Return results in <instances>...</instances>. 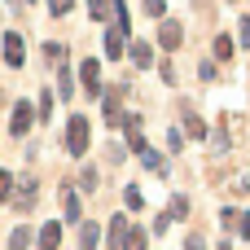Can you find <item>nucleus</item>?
<instances>
[{"instance_id":"obj_25","label":"nucleus","mask_w":250,"mask_h":250,"mask_svg":"<svg viewBox=\"0 0 250 250\" xmlns=\"http://www.w3.org/2000/svg\"><path fill=\"white\" fill-rule=\"evenodd\" d=\"M62 57H66V48H62V44H53V40H48V44H44V62H62Z\"/></svg>"},{"instance_id":"obj_11","label":"nucleus","mask_w":250,"mask_h":250,"mask_svg":"<svg viewBox=\"0 0 250 250\" xmlns=\"http://www.w3.org/2000/svg\"><path fill=\"white\" fill-rule=\"evenodd\" d=\"M141 163H145V171H154V176H167V158H163L158 149H149V145H145V149H141Z\"/></svg>"},{"instance_id":"obj_10","label":"nucleus","mask_w":250,"mask_h":250,"mask_svg":"<svg viewBox=\"0 0 250 250\" xmlns=\"http://www.w3.org/2000/svg\"><path fill=\"white\" fill-rule=\"evenodd\" d=\"M35 246H40V250H57V246H62V224H57V220H53V224H44Z\"/></svg>"},{"instance_id":"obj_15","label":"nucleus","mask_w":250,"mask_h":250,"mask_svg":"<svg viewBox=\"0 0 250 250\" xmlns=\"http://www.w3.org/2000/svg\"><path fill=\"white\" fill-rule=\"evenodd\" d=\"M185 215H189V198H185V193H176V198L167 202V220H185Z\"/></svg>"},{"instance_id":"obj_19","label":"nucleus","mask_w":250,"mask_h":250,"mask_svg":"<svg viewBox=\"0 0 250 250\" xmlns=\"http://www.w3.org/2000/svg\"><path fill=\"white\" fill-rule=\"evenodd\" d=\"M185 132H189V136H207V123H202L193 110H185Z\"/></svg>"},{"instance_id":"obj_23","label":"nucleus","mask_w":250,"mask_h":250,"mask_svg":"<svg viewBox=\"0 0 250 250\" xmlns=\"http://www.w3.org/2000/svg\"><path fill=\"white\" fill-rule=\"evenodd\" d=\"M40 119H44V123L53 119V92H48V88L40 92Z\"/></svg>"},{"instance_id":"obj_6","label":"nucleus","mask_w":250,"mask_h":250,"mask_svg":"<svg viewBox=\"0 0 250 250\" xmlns=\"http://www.w3.org/2000/svg\"><path fill=\"white\" fill-rule=\"evenodd\" d=\"M31 207H35V176H26V180L13 189V211H22V215H26Z\"/></svg>"},{"instance_id":"obj_21","label":"nucleus","mask_w":250,"mask_h":250,"mask_svg":"<svg viewBox=\"0 0 250 250\" xmlns=\"http://www.w3.org/2000/svg\"><path fill=\"white\" fill-rule=\"evenodd\" d=\"M110 9H114V0H88V13H92L97 22H105V18H110Z\"/></svg>"},{"instance_id":"obj_33","label":"nucleus","mask_w":250,"mask_h":250,"mask_svg":"<svg viewBox=\"0 0 250 250\" xmlns=\"http://www.w3.org/2000/svg\"><path fill=\"white\" fill-rule=\"evenodd\" d=\"M220 250H233V246H229V242H220Z\"/></svg>"},{"instance_id":"obj_16","label":"nucleus","mask_w":250,"mask_h":250,"mask_svg":"<svg viewBox=\"0 0 250 250\" xmlns=\"http://www.w3.org/2000/svg\"><path fill=\"white\" fill-rule=\"evenodd\" d=\"M145 242H149V233H141V229H127V237H123V246H119V250H145Z\"/></svg>"},{"instance_id":"obj_2","label":"nucleus","mask_w":250,"mask_h":250,"mask_svg":"<svg viewBox=\"0 0 250 250\" xmlns=\"http://www.w3.org/2000/svg\"><path fill=\"white\" fill-rule=\"evenodd\" d=\"M0 53H4V62H9V70H22V66H26V44H22V35H18V31H4Z\"/></svg>"},{"instance_id":"obj_22","label":"nucleus","mask_w":250,"mask_h":250,"mask_svg":"<svg viewBox=\"0 0 250 250\" xmlns=\"http://www.w3.org/2000/svg\"><path fill=\"white\" fill-rule=\"evenodd\" d=\"M31 246V229H13L9 233V250H26Z\"/></svg>"},{"instance_id":"obj_5","label":"nucleus","mask_w":250,"mask_h":250,"mask_svg":"<svg viewBox=\"0 0 250 250\" xmlns=\"http://www.w3.org/2000/svg\"><path fill=\"white\" fill-rule=\"evenodd\" d=\"M79 79H83V92L97 101L101 97V70H97V62L88 57V62H79Z\"/></svg>"},{"instance_id":"obj_7","label":"nucleus","mask_w":250,"mask_h":250,"mask_svg":"<svg viewBox=\"0 0 250 250\" xmlns=\"http://www.w3.org/2000/svg\"><path fill=\"white\" fill-rule=\"evenodd\" d=\"M123 53H127V31H123V26H110V31H105V57L119 62Z\"/></svg>"},{"instance_id":"obj_32","label":"nucleus","mask_w":250,"mask_h":250,"mask_svg":"<svg viewBox=\"0 0 250 250\" xmlns=\"http://www.w3.org/2000/svg\"><path fill=\"white\" fill-rule=\"evenodd\" d=\"M185 250H207V242H202V237H189V246Z\"/></svg>"},{"instance_id":"obj_31","label":"nucleus","mask_w":250,"mask_h":250,"mask_svg":"<svg viewBox=\"0 0 250 250\" xmlns=\"http://www.w3.org/2000/svg\"><path fill=\"white\" fill-rule=\"evenodd\" d=\"M237 233H242V237H250V215H242V220H237Z\"/></svg>"},{"instance_id":"obj_30","label":"nucleus","mask_w":250,"mask_h":250,"mask_svg":"<svg viewBox=\"0 0 250 250\" xmlns=\"http://www.w3.org/2000/svg\"><path fill=\"white\" fill-rule=\"evenodd\" d=\"M237 31H242V44L250 48V18H242V26H237Z\"/></svg>"},{"instance_id":"obj_17","label":"nucleus","mask_w":250,"mask_h":250,"mask_svg":"<svg viewBox=\"0 0 250 250\" xmlns=\"http://www.w3.org/2000/svg\"><path fill=\"white\" fill-rule=\"evenodd\" d=\"M211 53H215L220 62H229V57H233V40H229V35L220 31V35H215V44H211Z\"/></svg>"},{"instance_id":"obj_14","label":"nucleus","mask_w":250,"mask_h":250,"mask_svg":"<svg viewBox=\"0 0 250 250\" xmlns=\"http://www.w3.org/2000/svg\"><path fill=\"white\" fill-rule=\"evenodd\" d=\"M101 110H105V123H110V127H114V123H123V105L114 101V92H110V97L101 101Z\"/></svg>"},{"instance_id":"obj_3","label":"nucleus","mask_w":250,"mask_h":250,"mask_svg":"<svg viewBox=\"0 0 250 250\" xmlns=\"http://www.w3.org/2000/svg\"><path fill=\"white\" fill-rule=\"evenodd\" d=\"M31 123H35V110H31V101H13L9 132H13V136H26V132H31Z\"/></svg>"},{"instance_id":"obj_20","label":"nucleus","mask_w":250,"mask_h":250,"mask_svg":"<svg viewBox=\"0 0 250 250\" xmlns=\"http://www.w3.org/2000/svg\"><path fill=\"white\" fill-rule=\"evenodd\" d=\"M123 202H127V211H145V198H141V189H136V185H127V189H123Z\"/></svg>"},{"instance_id":"obj_28","label":"nucleus","mask_w":250,"mask_h":250,"mask_svg":"<svg viewBox=\"0 0 250 250\" xmlns=\"http://www.w3.org/2000/svg\"><path fill=\"white\" fill-rule=\"evenodd\" d=\"M97 189V167H83V193Z\"/></svg>"},{"instance_id":"obj_24","label":"nucleus","mask_w":250,"mask_h":250,"mask_svg":"<svg viewBox=\"0 0 250 250\" xmlns=\"http://www.w3.org/2000/svg\"><path fill=\"white\" fill-rule=\"evenodd\" d=\"M4 198H13V171H0V207Z\"/></svg>"},{"instance_id":"obj_26","label":"nucleus","mask_w":250,"mask_h":250,"mask_svg":"<svg viewBox=\"0 0 250 250\" xmlns=\"http://www.w3.org/2000/svg\"><path fill=\"white\" fill-rule=\"evenodd\" d=\"M145 13H149V18H163V13H167V0H145Z\"/></svg>"},{"instance_id":"obj_13","label":"nucleus","mask_w":250,"mask_h":250,"mask_svg":"<svg viewBox=\"0 0 250 250\" xmlns=\"http://www.w3.org/2000/svg\"><path fill=\"white\" fill-rule=\"evenodd\" d=\"M123 237H127V220H123V215H114V220H110V250L123 246Z\"/></svg>"},{"instance_id":"obj_1","label":"nucleus","mask_w":250,"mask_h":250,"mask_svg":"<svg viewBox=\"0 0 250 250\" xmlns=\"http://www.w3.org/2000/svg\"><path fill=\"white\" fill-rule=\"evenodd\" d=\"M88 141H92V136H88V119H83V114H70V123H66V154L79 158V154L88 149Z\"/></svg>"},{"instance_id":"obj_8","label":"nucleus","mask_w":250,"mask_h":250,"mask_svg":"<svg viewBox=\"0 0 250 250\" xmlns=\"http://www.w3.org/2000/svg\"><path fill=\"white\" fill-rule=\"evenodd\" d=\"M62 215H66V224H79V193L70 180L62 185Z\"/></svg>"},{"instance_id":"obj_29","label":"nucleus","mask_w":250,"mask_h":250,"mask_svg":"<svg viewBox=\"0 0 250 250\" xmlns=\"http://www.w3.org/2000/svg\"><path fill=\"white\" fill-rule=\"evenodd\" d=\"M158 75H163V83H176V70H171V62H163V66H158Z\"/></svg>"},{"instance_id":"obj_27","label":"nucleus","mask_w":250,"mask_h":250,"mask_svg":"<svg viewBox=\"0 0 250 250\" xmlns=\"http://www.w3.org/2000/svg\"><path fill=\"white\" fill-rule=\"evenodd\" d=\"M70 9H75V0H48V13H57V18L70 13Z\"/></svg>"},{"instance_id":"obj_12","label":"nucleus","mask_w":250,"mask_h":250,"mask_svg":"<svg viewBox=\"0 0 250 250\" xmlns=\"http://www.w3.org/2000/svg\"><path fill=\"white\" fill-rule=\"evenodd\" d=\"M97 242H101V229L92 220H83L79 224V250H97Z\"/></svg>"},{"instance_id":"obj_9","label":"nucleus","mask_w":250,"mask_h":250,"mask_svg":"<svg viewBox=\"0 0 250 250\" xmlns=\"http://www.w3.org/2000/svg\"><path fill=\"white\" fill-rule=\"evenodd\" d=\"M127 57H132V66H141V70H149V66H154V48H149L145 40H132Z\"/></svg>"},{"instance_id":"obj_4","label":"nucleus","mask_w":250,"mask_h":250,"mask_svg":"<svg viewBox=\"0 0 250 250\" xmlns=\"http://www.w3.org/2000/svg\"><path fill=\"white\" fill-rule=\"evenodd\" d=\"M180 40H185V26H180L176 18H163V26H158V44L171 53V48H180Z\"/></svg>"},{"instance_id":"obj_18","label":"nucleus","mask_w":250,"mask_h":250,"mask_svg":"<svg viewBox=\"0 0 250 250\" xmlns=\"http://www.w3.org/2000/svg\"><path fill=\"white\" fill-rule=\"evenodd\" d=\"M57 70H62V75H57V88H62V97L70 101V97H75V79H70V66H57Z\"/></svg>"}]
</instances>
